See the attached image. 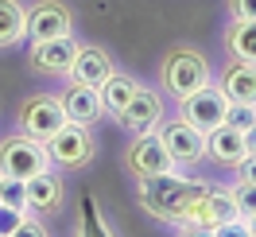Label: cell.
Returning <instances> with one entry per match:
<instances>
[{
	"mask_svg": "<svg viewBox=\"0 0 256 237\" xmlns=\"http://www.w3.org/2000/svg\"><path fill=\"white\" fill-rule=\"evenodd\" d=\"M78 237H109V225L101 218V210L94 206V198H86V210H82V229Z\"/></svg>",
	"mask_w": 256,
	"mask_h": 237,
	"instance_id": "cell-22",
	"label": "cell"
},
{
	"mask_svg": "<svg viewBox=\"0 0 256 237\" xmlns=\"http://www.w3.org/2000/svg\"><path fill=\"white\" fill-rule=\"evenodd\" d=\"M206 156H214V163H222V167H233L244 156V132H237L222 121L218 128L206 132Z\"/></svg>",
	"mask_w": 256,
	"mask_h": 237,
	"instance_id": "cell-17",
	"label": "cell"
},
{
	"mask_svg": "<svg viewBox=\"0 0 256 237\" xmlns=\"http://www.w3.org/2000/svg\"><path fill=\"white\" fill-rule=\"evenodd\" d=\"M78 39L74 35H54V39H39L32 43V66L39 74H50V78H58V74H70V66H74V55H78Z\"/></svg>",
	"mask_w": 256,
	"mask_h": 237,
	"instance_id": "cell-10",
	"label": "cell"
},
{
	"mask_svg": "<svg viewBox=\"0 0 256 237\" xmlns=\"http://www.w3.org/2000/svg\"><path fill=\"white\" fill-rule=\"evenodd\" d=\"M136 90H140V82H136V78H128V74H120V70H112L97 94H101V105H105V113H120V109L128 105V97L136 94Z\"/></svg>",
	"mask_w": 256,
	"mask_h": 237,
	"instance_id": "cell-20",
	"label": "cell"
},
{
	"mask_svg": "<svg viewBox=\"0 0 256 237\" xmlns=\"http://www.w3.org/2000/svg\"><path fill=\"white\" fill-rule=\"evenodd\" d=\"M214 233H218V237H252V229H248V221H244V218H233V221H225V225H218Z\"/></svg>",
	"mask_w": 256,
	"mask_h": 237,
	"instance_id": "cell-27",
	"label": "cell"
},
{
	"mask_svg": "<svg viewBox=\"0 0 256 237\" xmlns=\"http://www.w3.org/2000/svg\"><path fill=\"white\" fill-rule=\"evenodd\" d=\"M43 148H47L50 163H54V167H66V171H78V167H86V163L97 156V144H94V136H90V128L70 125V121H66L58 132H50L47 140H43Z\"/></svg>",
	"mask_w": 256,
	"mask_h": 237,
	"instance_id": "cell-4",
	"label": "cell"
},
{
	"mask_svg": "<svg viewBox=\"0 0 256 237\" xmlns=\"http://www.w3.org/2000/svg\"><path fill=\"white\" fill-rule=\"evenodd\" d=\"M240 218L237 202H233V194L225 187H210L206 198H202V206L194 210V218L186 221V225H206V229H218V225H225V221Z\"/></svg>",
	"mask_w": 256,
	"mask_h": 237,
	"instance_id": "cell-15",
	"label": "cell"
},
{
	"mask_svg": "<svg viewBox=\"0 0 256 237\" xmlns=\"http://www.w3.org/2000/svg\"><path fill=\"white\" fill-rule=\"evenodd\" d=\"M58 105H62L66 121L70 125H97L101 121V113H105V105H101V94H97L94 86H82V82H70L62 94H58Z\"/></svg>",
	"mask_w": 256,
	"mask_h": 237,
	"instance_id": "cell-12",
	"label": "cell"
},
{
	"mask_svg": "<svg viewBox=\"0 0 256 237\" xmlns=\"http://www.w3.org/2000/svg\"><path fill=\"white\" fill-rule=\"evenodd\" d=\"M252 237H256V233H252Z\"/></svg>",
	"mask_w": 256,
	"mask_h": 237,
	"instance_id": "cell-33",
	"label": "cell"
},
{
	"mask_svg": "<svg viewBox=\"0 0 256 237\" xmlns=\"http://www.w3.org/2000/svg\"><path fill=\"white\" fill-rule=\"evenodd\" d=\"M229 101H237V105H256V66L252 63H233L222 70V86H218Z\"/></svg>",
	"mask_w": 256,
	"mask_h": 237,
	"instance_id": "cell-16",
	"label": "cell"
},
{
	"mask_svg": "<svg viewBox=\"0 0 256 237\" xmlns=\"http://www.w3.org/2000/svg\"><path fill=\"white\" fill-rule=\"evenodd\" d=\"M229 194H233V202H237L240 218H252V214H256V183L237 179V187H229Z\"/></svg>",
	"mask_w": 256,
	"mask_h": 237,
	"instance_id": "cell-23",
	"label": "cell"
},
{
	"mask_svg": "<svg viewBox=\"0 0 256 237\" xmlns=\"http://www.w3.org/2000/svg\"><path fill=\"white\" fill-rule=\"evenodd\" d=\"M50 156L43 140H35L28 132H12L0 140V175H12V179H32V175L47 171Z\"/></svg>",
	"mask_w": 256,
	"mask_h": 237,
	"instance_id": "cell-3",
	"label": "cell"
},
{
	"mask_svg": "<svg viewBox=\"0 0 256 237\" xmlns=\"http://www.w3.org/2000/svg\"><path fill=\"white\" fill-rule=\"evenodd\" d=\"M0 202L12 206V210H28V190H24V179L0 175Z\"/></svg>",
	"mask_w": 256,
	"mask_h": 237,
	"instance_id": "cell-21",
	"label": "cell"
},
{
	"mask_svg": "<svg viewBox=\"0 0 256 237\" xmlns=\"http://www.w3.org/2000/svg\"><path fill=\"white\" fill-rule=\"evenodd\" d=\"M244 156H256V125L244 128Z\"/></svg>",
	"mask_w": 256,
	"mask_h": 237,
	"instance_id": "cell-31",
	"label": "cell"
},
{
	"mask_svg": "<svg viewBox=\"0 0 256 237\" xmlns=\"http://www.w3.org/2000/svg\"><path fill=\"white\" fill-rule=\"evenodd\" d=\"M28 39V8L20 0H0V51Z\"/></svg>",
	"mask_w": 256,
	"mask_h": 237,
	"instance_id": "cell-18",
	"label": "cell"
},
{
	"mask_svg": "<svg viewBox=\"0 0 256 237\" xmlns=\"http://www.w3.org/2000/svg\"><path fill=\"white\" fill-rule=\"evenodd\" d=\"M116 121L128 128V132H156L160 128V121H163V97L156 94V90H136V94L128 97V105L120 113H116Z\"/></svg>",
	"mask_w": 256,
	"mask_h": 237,
	"instance_id": "cell-11",
	"label": "cell"
},
{
	"mask_svg": "<svg viewBox=\"0 0 256 237\" xmlns=\"http://www.w3.org/2000/svg\"><path fill=\"white\" fill-rule=\"evenodd\" d=\"M225 125L244 132V128L256 125V105H237V101H229V109H225Z\"/></svg>",
	"mask_w": 256,
	"mask_h": 237,
	"instance_id": "cell-24",
	"label": "cell"
},
{
	"mask_svg": "<svg viewBox=\"0 0 256 237\" xmlns=\"http://www.w3.org/2000/svg\"><path fill=\"white\" fill-rule=\"evenodd\" d=\"M160 82H163V90L178 101V97H186V94H194V90L210 86V82H214V70H210V63H206L202 51L178 43V47H171L167 55H163Z\"/></svg>",
	"mask_w": 256,
	"mask_h": 237,
	"instance_id": "cell-2",
	"label": "cell"
},
{
	"mask_svg": "<svg viewBox=\"0 0 256 237\" xmlns=\"http://www.w3.org/2000/svg\"><path fill=\"white\" fill-rule=\"evenodd\" d=\"M244 221H248V229H252V233H256V214H252V218H244Z\"/></svg>",
	"mask_w": 256,
	"mask_h": 237,
	"instance_id": "cell-32",
	"label": "cell"
},
{
	"mask_svg": "<svg viewBox=\"0 0 256 237\" xmlns=\"http://www.w3.org/2000/svg\"><path fill=\"white\" fill-rule=\"evenodd\" d=\"M140 183V202L152 218L167 221V225H186L194 218V210L202 206L210 183L198 179H182L178 171L171 175H152V179H136Z\"/></svg>",
	"mask_w": 256,
	"mask_h": 237,
	"instance_id": "cell-1",
	"label": "cell"
},
{
	"mask_svg": "<svg viewBox=\"0 0 256 237\" xmlns=\"http://www.w3.org/2000/svg\"><path fill=\"white\" fill-rule=\"evenodd\" d=\"M66 125V113L58 105V97L50 94H35L20 105V132H28L35 140H47L50 132H58Z\"/></svg>",
	"mask_w": 256,
	"mask_h": 237,
	"instance_id": "cell-8",
	"label": "cell"
},
{
	"mask_svg": "<svg viewBox=\"0 0 256 237\" xmlns=\"http://www.w3.org/2000/svg\"><path fill=\"white\" fill-rule=\"evenodd\" d=\"M225 109H229V97L210 82L202 90H194V94L178 97V121H186L190 128L198 132H210V128H218L225 121Z\"/></svg>",
	"mask_w": 256,
	"mask_h": 237,
	"instance_id": "cell-5",
	"label": "cell"
},
{
	"mask_svg": "<svg viewBox=\"0 0 256 237\" xmlns=\"http://www.w3.org/2000/svg\"><path fill=\"white\" fill-rule=\"evenodd\" d=\"M24 190H28V210H39V214H54L62 206V194H66L62 179L50 171V167L32 175V179H24Z\"/></svg>",
	"mask_w": 256,
	"mask_h": 237,
	"instance_id": "cell-14",
	"label": "cell"
},
{
	"mask_svg": "<svg viewBox=\"0 0 256 237\" xmlns=\"http://www.w3.org/2000/svg\"><path fill=\"white\" fill-rule=\"evenodd\" d=\"M54 35H74V16L62 0H35L28 8V39H54Z\"/></svg>",
	"mask_w": 256,
	"mask_h": 237,
	"instance_id": "cell-9",
	"label": "cell"
},
{
	"mask_svg": "<svg viewBox=\"0 0 256 237\" xmlns=\"http://www.w3.org/2000/svg\"><path fill=\"white\" fill-rule=\"evenodd\" d=\"M178 237H218L214 229H206V225H175Z\"/></svg>",
	"mask_w": 256,
	"mask_h": 237,
	"instance_id": "cell-30",
	"label": "cell"
},
{
	"mask_svg": "<svg viewBox=\"0 0 256 237\" xmlns=\"http://www.w3.org/2000/svg\"><path fill=\"white\" fill-rule=\"evenodd\" d=\"M124 163H128V171L136 175V179H152V175H171V171H178L175 159L167 156V148L160 144L156 132H140L136 140L128 144Z\"/></svg>",
	"mask_w": 256,
	"mask_h": 237,
	"instance_id": "cell-7",
	"label": "cell"
},
{
	"mask_svg": "<svg viewBox=\"0 0 256 237\" xmlns=\"http://www.w3.org/2000/svg\"><path fill=\"white\" fill-rule=\"evenodd\" d=\"M112 70V55L105 47H94V43H82L78 55H74V66H70V82H82V86H94L101 90L105 78H109Z\"/></svg>",
	"mask_w": 256,
	"mask_h": 237,
	"instance_id": "cell-13",
	"label": "cell"
},
{
	"mask_svg": "<svg viewBox=\"0 0 256 237\" xmlns=\"http://www.w3.org/2000/svg\"><path fill=\"white\" fill-rule=\"evenodd\" d=\"M12 237H47V225L28 210V214L20 218V225H16V233H12Z\"/></svg>",
	"mask_w": 256,
	"mask_h": 237,
	"instance_id": "cell-25",
	"label": "cell"
},
{
	"mask_svg": "<svg viewBox=\"0 0 256 237\" xmlns=\"http://www.w3.org/2000/svg\"><path fill=\"white\" fill-rule=\"evenodd\" d=\"M229 16L233 20H256V0H229Z\"/></svg>",
	"mask_w": 256,
	"mask_h": 237,
	"instance_id": "cell-28",
	"label": "cell"
},
{
	"mask_svg": "<svg viewBox=\"0 0 256 237\" xmlns=\"http://www.w3.org/2000/svg\"><path fill=\"white\" fill-rule=\"evenodd\" d=\"M233 167H237V175H240V179L256 183V156H240L237 163H233Z\"/></svg>",
	"mask_w": 256,
	"mask_h": 237,
	"instance_id": "cell-29",
	"label": "cell"
},
{
	"mask_svg": "<svg viewBox=\"0 0 256 237\" xmlns=\"http://www.w3.org/2000/svg\"><path fill=\"white\" fill-rule=\"evenodd\" d=\"M225 47L233 59L256 66V20H233L225 32Z\"/></svg>",
	"mask_w": 256,
	"mask_h": 237,
	"instance_id": "cell-19",
	"label": "cell"
},
{
	"mask_svg": "<svg viewBox=\"0 0 256 237\" xmlns=\"http://www.w3.org/2000/svg\"><path fill=\"white\" fill-rule=\"evenodd\" d=\"M24 214H28V210H12V206L0 202V237H12V233H16V225H20Z\"/></svg>",
	"mask_w": 256,
	"mask_h": 237,
	"instance_id": "cell-26",
	"label": "cell"
},
{
	"mask_svg": "<svg viewBox=\"0 0 256 237\" xmlns=\"http://www.w3.org/2000/svg\"><path fill=\"white\" fill-rule=\"evenodd\" d=\"M156 136L167 148V156L175 159V167H194L198 159L206 156V132L190 128L186 121H160Z\"/></svg>",
	"mask_w": 256,
	"mask_h": 237,
	"instance_id": "cell-6",
	"label": "cell"
}]
</instances>
